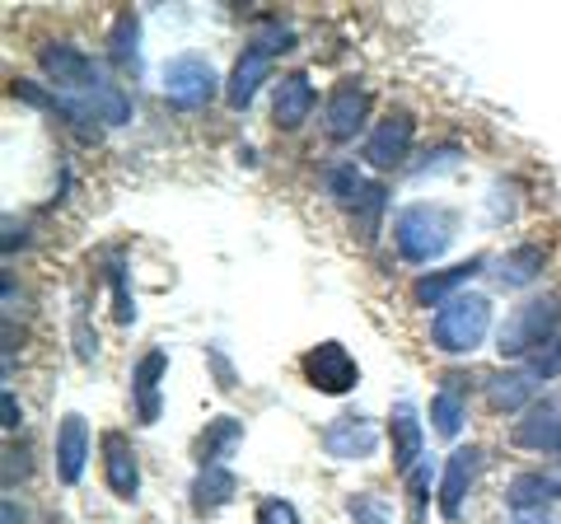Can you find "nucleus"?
<instances>
[{"mask_svg":"<svg viewBox=\"0 0 561 524\" xmlns=\"http://www.w3.org/2000/svg\"><path fill=\"white\" fill-rule=\"evenodd\" d=\"M454 243V216L435 202H412L393 216V249L412 267H431Z\"/></svg>","mask_w":561,"mask_h":524,"instance_id":"1","label":"nucleus"},{"mask_svg":"<svg viewBox=\"0 0 561 524\" xmlns=\"http://www.w3.org/2000/svg\"><path fill=\"white\" fill-rule=\"evenodd\" d=\"M561 328V295H534V300L515 305L496 328V352L511 361H534L542 346L557 342Z\"/></svg>","mask_w":561,"mask_h":524,"instance_id":"2","label":"nucleus"},{"mask_svg":"<svg viewBox=\"0 0 561 524\" xmlns=\"http://www.w3.org/2000/svg\"><path fill=\"white\" fill-rule=\"evenodd\" d=\"M491 333V300L486 295H454L445 309H435L431 319V342L440 346V352H454L463 356L472 346H482Z\"/></svg>","mask_w":561,"mask_h":524,"instance_id":"3","label":"nucleus"},{"mask_svg":"<svg viewBox=\"0 0 561 524\" xmlns=\"http://www.w3.org/2000/svg\"><path fill=\"white\" fill-rule=\"evenodd\" d=\"M290 38H295L290 29H267V33H257V38L239 52V61H234V71H230V84H225V99H230V109H249V103L257 99L262 80L272 76L276 52H286Z\"/></svg>","mask_w":561,"mask_h":524,"instance_id":"4","label":"nucleus"},{"mask_svg":"<svg viewBox=\"0 0 561 524\" xmlns=\"http://www.w3.org/2000/svg\"><path fill=\"white\" fill-rule=\"evenodd\" d=\"M38 71L47 76L51 90H61L66 99H84V94H94L99 84H108L103 66L90 57V52H80L70 43H47L38 52Z\"/></svg>","mask_w":561,"mask_h":524,"instance_id":"5","label":"nucleus"},{"mask_svg":"<svg viewBox=\"0 0 561 524\" xmlns=\"http://www.w3.org/2000/svg\"><path fill=\"white\" fill-rule=\"evenodd\" d=\"M216 90H220V76H216V66H210L206 57H197V52H179V57H169V66H164V99L173 103V109L197 113V109H206V103L216 99Z\"/></svg>","mask_w":561,"mask_h":524,"instance_id":"6","label":"nucleus"},{"mask_svg":"<svg viewBox=\"0 0 561 524\" xmlns=\"http://www.w3.org/2000/svg\"><path fill=\"white\" fill-rule=\"evenodd\" d=\"M300 375L319 394H351L360 384V365L342 342H319V346H309V352L300 356Z\"/></svg>","mask_w":561,"mask_h":524,"instance_id":"7","label":"nucleus"},{"mask_svg":"<svg viewBox=\"0 0 561 524\" xmlns=\"http://www.w3.org/2000/svg\"><path fill=\"white\" fill-rule=\"evenodd\" d=\"M365 117H370V94L360 90L356 80H342L337 90L328 94L323 103V132H328V141H356V132L365 127Z\"/></svg>","mask_w":561,"mask_h":524,"instance_id":"8","label":"nucleus"},{"mask_svg":"<svg viewBox=\"0 0 561 524\" xmlns=\"http://www.w3.org/2000/svg\"><path fill=\"white\" fill-rule=\"evenodd\" d=\"M323 449L332 459H370L379 449V426L365 412H337L323 426Z\"/></svg>","mask_w":561,"mask_h":524,"instance_id":"9","label":"nucleus"},{"mask_svg":"<svg viewBox=\"0 0 561 524\" xmlns=\"http://www.w3.org/2000/svg\"><path fill=\"white\" fill-rule=\"evenodd\" d=\"M482 474V449L478 445H459L445 459V474H440V515L445 520H459L463 501L472 492V482Z\"/></svg>","mask_w":561,"mask_h":524,"instance_id":"10","label":"nucleus"},{"mask_svg":"<svg viewBox=\"0 0 561 524\" xmlns=\"http://www.w3.org/2000/svg\"><path fill=\"white\" fill-rule=\"evenodd\" d=\"M103 482H108V492L117 501H136L140 492V459H136V445L122 431L103 435Z\"/></svg>","mask_w":561,"mask_h":524,"instance_id":"11","label":"nucleus"},{"mask_svg":"<svg viewBox=\"0 0 561 524\" xmlns=\"http://www.w3.org/2000/svg\"><path fill=\"white\" fill-rule=\"evenodd\" d=\"M486 267V258L478 253V258H468V262H454V267H445V272H426V276H416V286H412V305H421V309H445L454 295H463V286L472 282Z\"/></svg>","mask_w":561,"mask_h":524,"instance_id":"12","label":"nucleus"},{"mask_svg":"<svg viewBox=\"0 0 561 524\" xmlns=\"http://www.w3.org/2000/svg\"><path fill=\"white\" fill-rule=\"evenodd\" d=\"M515 445L534 449V454H552V459H561V403H557V398H542V403H534L529 412L519 417V426H515Z\"/></svg>","mask_w":561,"mask_h":524,"instance_id":"13","label":"nucleus"},{"mask_svg":"<svg viewBox=\"0 0 561 524\" xmlns=\"http://www.w3.org/2000/svg\"><path fill=\"white\" fill-rule=\"evenodd\" d=\"M412 136H416V122L408 113L379 117V127L370 132V141H365V160H370L375 169L402 164V160H408V150H412Z\"/></svg>","mask_w":561,"mask_h":524,"instance_id":"14","label":"nucleus"},{"mask_svg":"<svg viewBox=\"0 0 561 524\" xmlns=\"http://www.w3.org/2000/svg\"><path fill=\"white\" fill-rule=\"evenodd\" d=\"M164 371H169V352H164V346H150V352L136 361V371H131V403H136V417L146 426L160 422V384H164Z\"/></svg>","mask_w":561,"mask_h":524,"instance_id":"15","label":"nucleus"},{"mask_svg":"<svg viewBox=\"0 0 561 524\" xmlns=\"http://www.w3.org/2000/svg\"><path fill=\"white\" fill-rule=\"evenodd\" d=\"M389 441H393V468L398 474H412L421 464V449H426V431H421V417L408 398H398L389 412Z\"/></svg>","mask_w":561,"mask_h":524,"instance_id":"16","label":"nucleus"},{"mask_svg":"<svg viewBox=\"0 0 561 524\" xmlns=\"http://www.w3.org/2000/svg\"><path fill=\"white\" fill-rule=\"evenodd\" d=\"M313 103H319V94H313L309 76H300V71L280 76L276 90H272V122H276L280 132H295L313 113Z\"/></svg>","mask_w":561,"mask_h":524,"instance_id":"17","label":"nucleus"},{"mask_svg":"<svg viewBox=\"0 0 561 524\" xmlns=\"http://www.w3.org/2000/svg\"><path fill=\"white\" fill-rule=\"evenodd\" d=\"M542 394V379L524 365V371H501V375H486V403L496 412H529Z\"/></svg>","mask_w":561,"mask_h":524,"instance_id":"18","label":"nucleus"},{"mask_svg":"<svg viewBox=\"0 0 561 524\" xmlns=\"http://www.w3.org/2000/svg\"><path fill=\"white\" fill-rule=\"evenodd\" d=\"M84 464H90V426H84L80 412H66V422L57 426V478L76 487Z\"/></svg>","mask_w":561,"mask_h":524,"instance_id":"19","label":"nucleus"},{"mask_svg":"<svg viewBox=\"0 0 561 524\" xmlns=\"http://www.w3.org/2000/svg\"><path fill=\"white\" fill-rule=\"evenodd\" d=\"M234 492H239V478L230 474L225 464H206L197 478H192V515H216V511H225V505L234 501Z\"/></svg>","mask_w":561,"mask_h":524,"instance_id":"20","label":"nucleus"},{"mask_svg":"<svg viewBox=\"0 0 561 524\" xmlns=\"http://www.w3.org/2000/svg\"><path fill=\"white\" fill-rule=\"evenodd\" d=\"M459 379H463V375H445L440 394L431 398V426L440 431V435H459L463 417H468V394H463Z\"/></svg>","mask_w":561,"mask_h":524,"instance_id":"21","label":"nucleus"},{"mask_svg":"<svg viewBox=\"0 0 561 524\" xmlns=\"http://www.w3.org/2000/svg\"><path fill=\"white\" fill-rule=\"evenodd\" d=\"M542 262H548V253L538 249V243H519V249H511L501 258V267H491L496 272V286H529L542 276Z\"/></svg>","mask_w":561,"mask_h":524,"instance_id":"22","label":"nucleus"},{"mask_svg":"<svg viewBox=\"0 0 561 524\" xmlns=\"http://www.w3.org/2000/svg\"><path fill=\"white\" fill-rule=\"evenodd\" d=\"M505 501H511L515 515H542V505L557 501V487H552L548 474H519V478H511Z\"/></svg>","mask_w":561,"mask_h":524,"instance_id":"23","label":"nucleus"},{"mask_svg":"<svg viewBox=\"0 0 561 524\" xmlns=\"http://www.w3.org/2000/svg\"><path fill=\"white\" fill-rule=\"evenodd\" d=\"M239 441H243V422H239V417H216V422L202 431V441H197L202 468H206V464H220L225 454H234Z\"/></svg>","mask_w":561,"mask_h":524,"instance_id":"24","label":"nucleus"},{"mask_svg":"<svg viewBox=\"0 0 561 524\" xmlns=\"http://www.w3.org/2000/svg\"><path fill=\"white\" fill-rule=\"evenodd\" d=\"M383 206H389V187H383V183H365L360 197L351 202V220H356L360 239H375L383 230Z\"/></svg>","mask_w":561,"mask_h":524,"instance_id":"25","label":"nucleus"},{"mask_svg":"<svg viewBox=\"0 0 561 524\" xmlns=\"http://www.w3.org/2000/svg\"><path fill=\"white\" fill-rule=\"evenodd\" d=\"M113 61L122 66V71H136V61H140V47H136V14H117V24H113Z\"/></svg>","mask_w":561,"mask_h":524,"instance_id":"26","label":"nucleus"},{"mask_svg":"<svg viewBox=\"0 0 561 524\" xmlns=\"http://www.w3.org/2000/svg\"><path fill=\"white\" fill-rule=\"evenodd\" d=\"M323 187H328L337 202H356L360 187H365V179H360L356 164H328V169H323Z\"/></svg>","mask_w":561,"mask_h":524,"instance_id":"27","label":"nucleus"},{"mask_svg":"<svg viewBox=\"0 0 561 524\" xmlns=\"http://www.w3.org/2000/svg\"><path fill=\"white\" fill-rule=\"evenodd\" d=\"M351 520L356 524H393V511H389V501L360 492V497H351Z\"/></svg>","mask_w":561,"mask_h":524,"instance_id":"28","label":"nucleus"},{"mask_svg":"<svg viewBox=\"0 0 561 524\" xmlns=\"http://www.w3.org/2000/svg\"><path fill=\"white\" fill-rule=\"evenodd\" d=\"M431 464H416L412 478H408V505H412V524H421V515H426V497H431Z\"/></svg>","mask_w":561,"mask_h":524,"instance_id":"29","label":"nucleus"},{"mask_svg":"<svg viewBox=\"0 0 561 524\" xmlns=\"http://www.w3.org/2000/svg\"><path fill=\"white\" fill-rule=\"evenodd\" d=\"M257 524H300V511L286 497H267L257 505Z\"/></svg>","mask_w":561,"mask_h":524,"instance_id":"30","label":"nucleus"},{"mask_svg":"<svg viewBox=\"0 0 561 524\" xmlns=\"http://www.w3.org/2000/svg\"><path fill=\"white\" fill-rule=\"evenodd\" d=\"M529 371L542 379V384H548V379H557L561 375V338L557 342H548V346H542V352L529 361Z\"/></svg>","mask_w":561,"mask_h":524,"instance_id":"31","label":"nucleus"},{"mask_svg":"<svg viewBox=\"0 0 561 524\" xmlns=\"http://www.w3.org/2000/svg\"><path fill=\"white\" fill-rule=\"evenodd\" d=\"M206 356H210V365H216V384H220V389H234V365L225 361V356L216 352V346H210Z\"/></svg>","mask_w":561,"mask_h":524,"instance_id":"32","label":"nucleus"},{"mask_svg":"<svg viewBox=\"0 0 561 524\" xmlns=\"http://www.w3.org/2000/svg\"><path fill=\"white\" fill-rule=\"evenodd\" d=\"M20 422H24V412H20V403H14V394L5 389V431H14Z\"/></svg>","mask_w":561,"mask_h":524,"instance_id":"33","label":"nucleus"},{"mask_svg":"<svg viewBox=\"0 0 561 524\" xmlns=\"http://www.w3.org/2000/svg\"><path fill=\"white\" fill-rule=\"evenodd\" d=\"M5 524H24V511H14V497H5Z\"/></svg>","mask_w":561,"mask_h":524,"instance_id":"34","label":"nucleus"},{"mask_svg":"<svg viewBox=\"0 0 561 524\" xmlns=\"http://www.w3.org/2000/svg\"><path fill=\"white\" fill-rule=\"evenodd\" d=\"M515 524H548V520H542V515H519Z\"/></svg>","mask_w":561,"mask_h":524,"instance_id":"35","label":"nucleus"},{"mask_svg":"<svg viewBox=\"0 0 561 524\" xmlns=\"http://www.w3.org/2000/svg\"><path fill=\"white\" fill-rule=\"evenodd\" d=\"M548 478H552V487H557V497H561V468H552V474H548Z\"/></svg>","mask_w":561,"mask_h":524,"instance_id":"36","label":"nucleus"}]
</instances>
